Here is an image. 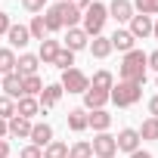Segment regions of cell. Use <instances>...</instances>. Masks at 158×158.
<instances>
[{
  "instance_id": "cell-1",
  "label": "cell",
  "mask_w": 158,
  "mask_h": 158,
  "mask_svg": "<svg viewBox=\"0 0 158 158\" xmlns=\"http://www.w3.org/2000/svg\"><path fill=\"white\" fill-rule=\"evenodd\" d=\"M146 71H149V62H146V53H143V50L124 53V62H121V68H118V77H121V81L146 84Z\"/></svg>"
},
{
  "instance_id": "cell-2",
  "label": "cell",
  "mask_w": 158,
  "mask_h": 158,
  "mask_svg": "<svg viewBox=\"0 0 158 158\" xmlns=\"http://www.w3.org/2000/svg\"><path fill=\"white\" fill-rule=\"evenodd\" d=\"M106 19H109L106 3H96V0H93V3L84 10V16H81V28H84V34H87V37H99Z\"/></svg>"
},
{
  "instance_id": "cell-3",
  "label": "cell",
  "mask_w": 158,
  "mask_h": 158,
  "mask_svg": "<svg viewBox=\"0 0 158 158\" xmlns=\"http://www.w3.org/2000/svg\"><path fill=\"white\" fill-rule=\"evenodd\" d=\"M143 96V84H133V81H118L112 90H109V99L118 106V109H130L136 106Z\"/></svg>"
},
{
  "instance_id": "cell-4",
  "label": "cell",
  "mask_w": 158,
  "mask_h": 158,
  "mask_svg": "<svg viewBox=\"0 0 158 158\" xmlns=\"http://www.w3.org/2000/svg\"><path fill=\"white\" fill-rule=\"evenodd\" d=\"M59 87H62L65 93H84V90H90V77H87L81 68H68V71H62Z\"/></svg>"
},
{
  "instance_id": "cell-5",
  "label": "cell",
  "mask_w": 158,
  "mask_h": 158,
  "mask_svg": "<svg viewBox=\"0 0 158 158\" xmlns=\"http://www.w3.org/2000/svg\"><path fill=\"white\" fill-rule=\"evenodd\" d=\"M90 146H93V155L96 158H115L118 155V146H115V136L112 133H96Z\"/></svg>"
},
{
  "instance_id": "cell-6",
  "label": "cell",
  "mask_w": 158,
  "mask_h": 158,
  "mask_svg": "<svg viewBox=\"0 0 158 158\" xmlns=\"http://www.w3.org/2000/svg\"><path fill=\"white\" fill-rule=\"evenodd\" d=\"M106 10H109V16H112L118 25H124V22L133 19V3H130V0H112Z\"/></svg>"
},
{
  "instance_id": "cell-7",
  "label": "cell",
  "mask_w": 158,
  "mask_h": 158,
  "mask_svg": "<svg viewBox=\"0 0 158 158\" xmlns=\"http://www.w3.org/2000/svg\"><path fill=\"white\" fill-rule=\"evenodd\" d=\"M0 90H3V96H10V99H22V74H16V71L3 74L0 77Z\"/></svg>"
},
{
  "instance_id": "cell-8",
  "label": "cell",
  "mask_w": 158,
  "mask_h": 158,
  "mask_svg": "<svg viewBox=\"0 0 158 158\" xmlns=\"http://www.w3.org/2000/svg\"><path fill=\"white\" fill-rule=\"evenodd\" d=\"M31 124H34V121L13 115V118L6 121V136H16V139H28V136H31Z\"/></svg>"
},
{
  "instance_id": "cell-9",
  "label": "cell",
  "mask_w": 158,
  "mask_h": 158,
  "mask_svg": "<svg viewBox=\"0 0 158 158\" xmlns=\"http://www.w3.org/2000/svg\"><path fill=\"white\" fill-rule=\"evenodd\" d=\"M31 146H37V149H44V146H50L53 143V127L47 124V121H37V124H31Z\"/></svg>"
},
{
  "instance_id": "cell-10",
  "label": "cell",
  "mask_w": 158,
  "mask_h": 158,
  "mask_svg": "<svg viewBox=\"0 0 158 158\" xmlns=\"http://www.w3.org/2000/svg\"><path fill=\"white\" fill-rule=\"evenodd\" d=\"M115 146H118V152H127V155H130V152L139 149V133H136L133 127H124V130L115 136Z\"/></svg>"
},
{
  "instance_id": "cell-11",
  "label": "cell",
  "mask_w": 158,
  "mask_h": 158,
  "mask_svg": "<svg viewBox=\"0 0 158 158\" xmlns=\"http://www.w3.org/2000/svg\"><path fill=\"white\" fill-rule=\"evenodd\" d=\"M62 87L59 84H47L44 90H40V96H37V102H40V112H47V109H53V106H59V99H62Z\"/></svg>"
},
{
  "instance_id": "cell-12",
  "label": "cell",
  "mask_w": 158,
  "mask_h": 158,
  "mask_svg": "<svg viewBox=\"0 0 158 158\" xmlns=\"http://www.w3.org/2000/svg\"><path fill=\"white\" fill-rule=\"evenodd\" d=\"M127 25H130L127 31H130V34H133L136 40H139V37H149V34H152V16H139V13H133V19H130Z\"/></svg>"
},
{
  "instance_id": "cell-13",
  "label": "cell",
  "mask_w": 158,
  "mask_h": 158,
  "mask_svg": "<svg viewBox=\"0 0 158 158\" xmlns=\"http://www.w3.org/2000/svg\"><path fill=\"white\" fill-rule=\"evenodd\" d=\"M87 127H93L96 133H106L112 127V115L106 109H93V112H87Z\"/></svg>"
},
{
  "instance_id": "cell-14",
  "label": "cell",
  "mask_w": 158,
  "mask_h": 158,
  "mask_svg": "<svg viewBox=\"0 0 158 158\" xmlns=\"http://www.w3.org/2000/svg\"><path fill=\"white\" fill-rule=\"evenodd\" d=\"M90 44V37L84 34V28L77 25V28H68L65 31V50H71V53H77V50H84Z\"/></svg>"
},
{
  "instance_id": "cell-15",
  "label": "cell",
  "mask_w": 158,
  "mask_h": 158,
  "mask_svg": "<svg viewBox=\"0 0 158 158\" xmlns=\"http://www.w3.org/2000/svg\"><path fill=\"white\" fill-rule=\"evenodd\" d=\"M37 65H40V59H37L34 53H22V56L16 59V74L31 77V74H37Z\"/></svg>"
},
{
  "instance_id": "cell-16",
  "label": "cell",
  "mask_w": 158,
  "mask_h": 158,
  "mask_svg": "<svg viewBox=\"0 0 158 158\" xmlns=\"http://www.w3.org/2000/svg\"><path fill=\"white\" fill-rule=\"evenodd\" d=\"M56 10H59V19H62V28H77V25H81V16H84V13H77L74 6H68L65 0H62V3H56Z\"/></svg>"
},
{
  "instance_id": "cell-17",
  "label": "cell",
  "mask_w": 158,
  "mask_h": 158,
  "mask_svg": "<svg viewBox=\"0 0 158 158\" xmlns=\"http://www.w3.org/2000/svg\"><path fill=\"white\" fill-rule=\"evenodd\" d=\"M109 40H112V50H121V53H130V50H133V44H136V37H133L127 28H118Z\"/></svg>"
},
{
  "instance_id": "cell-18",
  "label": "cell",
  "mask_w": 158,
  "mask_h": 158,
  "mask_svg": "<svg viewBox=\"0 0 158 158\" xmlns=\"http://www.w3.org/2000/svg\"><path fill=\"white\" fill-rule=\"evenodd\" d=\"M16 115L19 118H34V115H40V102H37V96H22L19 102H16Z\"/></svg>"
},
{
  "instance_id": "cell-19",
  "label": "cell",
  "mask_w": 158,
  "mask_h": 158,
  "mask_svg": "<svg viewBox=\"0 0 158 158\" xmlns=\"http://www.w3.org/2000/svg\"><path fill=\"white\" fill-rule=\"evenodd\" d=\"M6 40H10V50L13 47H28V40H31V34H28V28L25 25H10V31H6Z\"/></svg>"
},
{
  "instance_id": "cell-20",
  "label": "cell",
  "mask_w": 158,
  "mask_h": 158,
  "mask_svg": "<svg viewBox=\"0 0 158 158\" xmlns=\"http://www.w3.org/2000/svg\"><path fill=\"white\" fill-rule=\"evenodd\" d=\"M81 96H84V109H87V112H93V109H106V102H109V93L93 90V87H90V90H84Z\"/></svg>"
},
{
  "instance_id": "cell-21",
  "label": "cell",
  "mask_w": 158,
  "mask_h": 158,
  "mask_svg": "<svg viewBox=\"0 0 158 158\" xmlns=\"http://www.w3.org/2000/svg\"><path fill=\"white\" fill-rule=\"evenodd\" d=\"M90 87H93V90H102V93H109V90L115 87V74H112L109 68H99V71L93 74V81H90Z\"/></svg>"
},
{
  "instance_id": "cell-22",
  "label": "cell",
  "mask_w": 158,
  "mask_h": 158,
  "mask_svg": "<svg viewBox=\"0 0 158 158\" xmlns=\"http://www.w3.org/2000/svg\"><path fill=\"white\" fill-rule=\"evenodd\" d=\"M59 50H62V44L47 37V40H40V53H37V59H40L44 65H53V59H56V53H59Z\"/></svg>"
},
{
  "instance_id": "cell-23",
  "label": "cell",
  "mask_w": 158,
  "mask_h": 158,
  "mask_svg": "<svg viewBox=\"0 0 158 158\" xmlns=\"http://www.w3.org/2000/svg\"><path fill=\"white\" fill-rule=\"evenodd\" d=\"M87 47H90V53H93L96 59H106V56L112 53V40H109L106 34H99V37H90V44H87Z\"/></svg>"
},
{
  "instance_id": "cell-24",
  "label": "cell",
  "mask_w": 158,
  "mask_h": 158,
  "mask_svg": "<svg viewBox=\"0 0 158 158\" xmlns=\"http://www.w3.org/2000/svg\"><path fill=\"white\" fill-rule=\"evenodd\" d=\"M68 127H71L74 133L87 130V109H71V112H68Z\"/></svg>"
},
{
  "instance_id": "cell-25",
  "label": "cell",
  "mask_w": 158,
  "mask_h": 158,
  "mask_svg": "<svg viewBox=\"0 0 158 158\" xmlns=\"http://www.w3.org/2000/svg\"><path fill=\"white\" fill-rule=\"evenodd\" d=\"M40 90H44V81H40L37 74L22 77V96H40Z\"/></svg>"
},
{
  "instance_id": "cell-26",
  "label": "cell",
  "mask_w": 158,
  "mask_h": 158,
  "mask_svg": "<svg viewBox=\"0 0 158 158\" xmlns=\"http://www.w3.org/2000/svg\"><path fill=\"white\" fill-rule=\"evenodd\" d=\"M28 34H31V40H47V22H44V16H34L31 19V25H28Z\"/></svg>"
},
{
  "instance_id": "cell-27",
  "label": "cell",
  "mask_w": 158,
  "mask_h": 158,
  "mask_svg": "<svg viewBox=\"0 0 158 158\" xmlns=\"http://www.w3.org/2000/svg\"><path fill=\"white\" fill-rule=\"evenodd\" d=\"M53 65H56L59 71H68V68H74V53L62 47V50L56 53V59H53Z\"/></svg>"
},
{
  "instance_id": "cell-28",
  "label": "cell",
  "mask_w": 158,
  "mask_h": 158,
  "mask_svg": "<svg viewBox=\"0 0 158 158\" xmlns=\"http://www.w3.org/2000/svg\"><path fill=\"white\" fill-rule=\"evenodd\" d=\"M136 133H139V139H158V118H152V115H149Z\"/></svg>"
},
{
  "instance_id": "cell-29",
  "label": "cell",
  "mask_w": 158,
  "mask_h": 158,
  "mask_svg": "<svg viewBox=\"0 0 158 158\" xmlns=\"http://www.w3.org/2000/svg\"><path fill=\"white\" fill-rule=\"evenodd\" d=\"M133 3V13L139 16H158V0H130Z\"/></svg>"
},
{
  "instance_id": "cell-30",
  "label": "cell",
  "mask_w": 158,
  "mask_h": 158,
  "mask_svg": "<svg viewBox=\"0 0 158 158\" xmlns=\"http://www.w3.org/2000/svg\"><path fill=\"white\" fill-rule=\"evenodd\" d=\"M10 71H16V53L10 47H3L0 50V74H10Z\"/></svg>"
},
{
  "instance_id": "cell-31",
  "label": "cell",
  "mask_w": 158,
  "mask_h": 158,
  "mask_svg": "<svg viewBox=\"0 0 158 158\" xmlns=\"http://www.w3.org/2000/svg\"><path fill=\"white\" fill-rule=\"evenodd\" d=\"M68 158H93V146L87 139H77L71 149H68Z\"/></svg>"
},
{
  "instance_id": "cell-32",
  "label": "cell",
  "mask_w": 158,
  "mask_h": 158,
  "mask_svg": "<svg viewBox=\"0 0 158 158\" xmlns=\"http://www.w3.org/2000/svg\"><path fill=\"white\" fill-rule=\"evenodd\" d=\"M44 158H68V146L59 143V139H53L50 146H44Z\"/></svg>"
},
{
  "instance_id": "cell-33",
  "label": "cell",
  "mask_w": 158,
  "mask_h": 158,
  "mask_svg": "<svg viewBox=\"0 0 158 158\" xmlns=\"http://www.w3.org/2000/svg\"><path fill=\"white\" fill-rule=\"evenodd\" d=\"M44 22H47V31H62V19H59V10H56V3L44 13Z\"/></svg>"
},
{
  "instance_id": "cell-34",
  "label": "cell",
  "mask_w": 158,
  "mask_h": 158,
  "mask_svg": "<svg viewBox=\"0 0 158 158\" xmlns=\"http://www.w3.org/2000/svg\"><path fill=\"white\" fill-rule=\"evenodd\" d=\"M16 115V99H10V96H0V118L3 121H10Z\"/></svg>"
},
{
  "instance_id": "cell-35",
  "label": "cell",
  "mask_w": 158,
  "mask_h": 158,
  "mask_svg": "<svg viewBox=\"0 0 158 158\" xmlns=\"http://www.w3.org/2000/svg\"><path fill=\"white\" fill-rule=\"evenodd\" d=\"M22 6H25L28 13H44V6H47V0H22Z\"/></svg>"
},
{
  "instance_id": "cell-36",
  "label": "cell",
  "mask_w": 158,
  "mask_h": 158,
  "mask_svg": "<svg viewBox=\"0 0 158 158\" xmlns=\"http://www.w3.org/2000/svg\"><path fill=\"white\" fill-rule=\"evenodd\" d=\"M19 158H44V152H40L37 146H25V149L19 152Z\"/></svg>"
},
{
  "instance_id": "cell-37",
  "label": "cell",
  "mask_w": 158,
  "mask_h": 158,
  "mask_svg": "<svg viewBox=\"0 0 158 158\" xmlns=\"http://www.w3.org/2000/svg\"><path fill=\"white\" fill-rule=\"evenodd\" d=\"M65 3H68V6H74L77 13H84V10H87V6L93 3V0H65Z\"/></svg>"
},
{
  "instance_id": "cell-38",
  "label": "cell",
  "mask_w": 158,
  "mask_h": 158,
  "mask_svg": "<svg viewBox=\"0 0 158 158\" xmlns=\"http://www.w3.org/2000/svg\"><path fill=\"white\" fill-rule=\"evenodd\" d=\"M146 62H149L152 71H158V50H155V53H146Z\"/></svg>"
},
{
  "instance_id": "cell-39",
  "label": "cell",
  "mask_w": 158,
  "mask_h": 158,
  "mask_svg": "<svg viewBox=\"0 0 158 158\" xmlns=\"http://www.w3.org/2000/svg\"><path fill=\"white\" fill-rule=\"evenodd\" d=\"M10 25H13V22H10V16H6V13H0V34H6V31H10Z\"/></svg>"
},
{
  "instance_id": "cell-40",
  "label": "cell",
  "mask_w": 158,
  "mask_h": 158,
  "mask_svg": "<svg viewBox=\"0 0 158 158\" xmlns=\"http://www.w3.org/2000/svg\"><path fill=\"white\" fill-rule=\"evenodd\" d=\"M149 115H152V118H158V93L149 99Z\"/></svg>"
},
{
  "instance_id": "cell-41",
  "label": "cell",
  "mask_w": 158,
  "mask_h": 158,
  "mask_svg": "<svg viewBox=\"0 0 158 158\" xmlns=\"http://www.w3.org/2000/svg\"><path fill=\"white\" fill-rule=\"evenodd\" d=\"M0 158H10V143L0 139Z\"/></svg>"
},
{
  "instance_id": "cell-42",
  "label": "cell",
  "mask_w": 158,
  "mask_h": 158,
  "mask_svg": "<svg viewBox=\"0 0 158 158\" xmlns=\"http://www.w3.org/2000/svg\"><path fill=\"white\" fill-rule=\"evenodd\" d=\"M130 158H152V152H146V149H136V152H130Z\"/></svg>"
},
{
  "instance_id": "cell-43",
  "label": "cell",
  "mask_w": 158,
  "mask_h": 158,
  "mask_svg": "<svg viewBox=\"0 0 158 158\" xmlns=\"http://www.w3.org/2000/svg\"><path fill=\"white\" fill-rule=\"evenodd\" d=\"M3 136H6V121L0 118V139H3Z\"/></svg>"
},
{
  "instance_id": "cell-44",
  "label": "cell",
  "mask_w": 158,
  "mask_h": 158,
  "mask_svg": "<svg viewBox=\"0 0 158 158\" xmlns=\"http://www.w3.org/2000/svg\"><path fill=\"white\" fill-rule=\"evenodd\" d=\"M152 34H155V37H158V22H152Z\"/></svg>"
},
{
  "instance_id": "cell-45",
  "label": "cell",
  "mask_w": 158,
  "mask_h": 158,
  "mask_svg": "<svg viewBox=\"0 0 158 158\" xmlns=\"http://www.w3.org/2000/svg\"><path fill=\"white\" fill-rule=\"evenodd\" d=\"M56 3H62V0H56Z\"/></svg>"
},
{
  "instance_id": "cell-46",
  "label": "cell",
  "mask_w": 158,
  "mask_h": 158,
  "mask_svg": "<svg viewBox=\"0 0 158 158\" xmlns=\"http://www.w3.org/2000/svg\"><path fill=\"white\" fill-rule=\"evenodd\" d=\"M0 77H3V74H0Z\"/></svg>"
},
{
  "instance_id": "cell-47",
  "label": "cell",
  "mask_w": 158,
  "mask_h": 158,
  "mask_svg": "<svg viewBox=\"0 0 158 158\" xmlns=\"http://www.w3.org/2000/svg\"><path fill=\"white\" fill-rule=\"evenodd\" d=\"M155 84H158V81H155Z\"/></svg>"
}]
</instances>
